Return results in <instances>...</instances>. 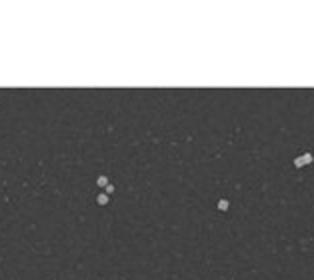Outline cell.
<instances>
[{
  "mask_svg": "<svg viewBox=\"0 0 314 280\" xmlns=\"http://www.w3.org/2000/svg\"><path fill=\"white\" fill-rule=\"evenodd\" d=\"M96 202L104 206V204H108V196H106V194H98V198H96Z\"/></svg>",
  "mask_w": 314,
  "mask_h": 280,
  "instance_id": "cell-1",
  "label": "cell"
},
{
  "mask_svg": "<svg viewBox=\"0 0 314 280\" xmlns=\"http://www.w3.org/2000/svg\"><path fill=\"white\" fill-rule=\"evenodd\" d=\"M96 184H98V186H108V178H106V176H98Z\"/></svg>",
  "mask_w": 314,
  "mask_h": 280,
  "instance_id": "cell-2",
  "label": "cell"
},
{
  "mask_svg": "<svg viewBox=\"0 0 314 280\" xmlns=\"http://www.w3.org/2000/svg\"><path fill=\"white\" fill-rule=\"evenodd\" d=\"M218 208H220V210H226V208H228V202H226V200H220V202H218Z\"/></svg>",
  "mask_w": 314,
  "mask_h": 280,
  "instance_id": "cell-3",
  "label": "cell"
}]
</instances>
